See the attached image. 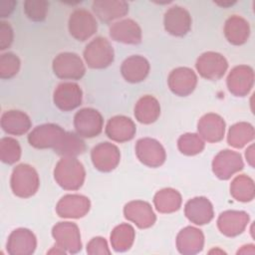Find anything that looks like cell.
<instances>
[{"label":"cell","instance_id":"cell-1","mask_svg":"<svg viewBox=\"0 0 255 255\" xmlns=\"http://www.w3.org/2000/svg\"><path fill=\"white\" fill-rule=\"evenodd\" d=\"M56 182L66 190H78L84 184L86 171L76 157H62L55 166Z\"/></svg>","mask_w":255,"mask_h":255},{"label":"cell","instance_id":"cell-2","mask_svg":"<svg viewBox=\"0 0 255 255\" xmlns=\"http://www.w3.org/2000/svg\"><path fill=\"white\" fill-rule=\"evenodd\" d=\"M10 185L16 196L21 198L31 197L38 191L40 185L38 172L30 164H18L12 171Z\"/></svg>","mask_w":255,"mask_h":255},{"label":"cell","instance_id":"cell-3","mask_svg":"<svg viewBox=\"0 0 255 255\" xmlns=\"http://www.w3.org/2000/svg\"><path fill=\"white\" fill-rule=\"evenodd\" d=\"M84 59L92 69H105L114 62V48L106 38L97 37L85 47Z\"/></svg>","mask_w":255,"mask_h":255},{"label":"cell","instance_id":"cell-4","mask_svg":"<svg viewBox=\"0 0 255 255\" xmlns=\"http://www.w3.org/2000/svg\"><path fill=\"white\" fill-rule=\"evenodd\" d=\"M54 74L64 80H80L86 74V67L76 53L64 52L55 57L52 64Z\"/></svg>","mask_w":255,"mask_h":255},{"label":"cell","instance_id":"cell-5","mask_svg":"<svg viewBox=\"0 0 255 255\" xmlns=\"http://www.w3.org/2000/svg\"><path fill=\"white\" fill-rule=\"evenodd\" d=\"M104 119L101 113L93 108H84L74 117V127L81 137L92 138L103 130Z\"/></svg>","mask_w":255,"mask_h":255},{"label":"cell","instance_id":"cell-6","mask_svg":"<svg viewBox=\"0 0 255 255\" xmlns=\"http://www.w3.org/2000/svg\"><path fill=\"white\" fill-rule=\"evenodd\" d=\"M69 32L78 41H86L98 30V23L94 15L83 8L74 10L68 22Z\"/></svg>","mask_w":255,"mask_h":255},{"label":"cell","instance_id":"cell-7","mask_svg":"<svg viewBox=\"0 0 255 255\" xmlns=\"http://www.w3.org/2000/svg\"><path fill=\"white\" fill-rule=\"evenodd\" d=\"M66 131L56 124H43L37 126L28 134L29 143L35 148H55Z\"/></svg>","mask_w":255,"mask_h":255},{"label":"cell","instance_id":"cell-8","mask_svg":"<svg viewBox=\"0 0 255 255\" xmlns=\"http://www.w3.org/2000/svg\"><path fill=\"white\" fill-rule=\"evenodd\" d=\"M195 68L202 78L216 81L224 76L228 68V63L221 54L208 51L197 58Z\"/></svg>","mask_w":255,"mask_h":255},{"label":"cell","instance_id":"cell-9","mask_svg":"<svg viewBox=\"0 0 255 255\" xmlns=\"http://www.w3.org/2000/svg\"><path fill=\"white\" fill-rule=\"evenodd\" d=\"M52 235L56 241L57 246L64 249L66 252L75 254L81 251L82 241L80 229L76 223L73 222H59L54 225Z\"/></svg>","mask_w":255,"mask_h":255},{"label":"cell","instance_id":"cell-10","mask_svg":"<svg viewBox=\"0 0 255 255\" xmlns=\"http://www.w3.org/2000/svg\"><path fill=\"white\" fill-rule=\"evenodd\" d=\"M243 167L244 162L241 154L231 149L219 151L212 160V171L216 177L222 180L229 179Z\"/></svg>","mask_w":255,"mask_h":255},{"label":"cell","instance_id":"cell-11","mask_svg":"<svg viewBox=\"0 0 255 255\" xmlns=\"http://www.w3.org/2000/svg\"><path fill=\"white\" fill-rule=\"evenodd\" d=\"M135 154L141 163L149 167L162 165L166 158L165 149L162 144L151 137L139 138L136 141Z\"/></svg>","mask_w":255,"mask_h":255},{"label":"cell","instance_id":"cell-12","mask_svg":"<svg viewBox=\"0 0 255 255\" xmlns=\"http://www.w3.org/2000/svg\"><path fill=\"white\" fill-rule=\"evenodd\" d=\"M91 158L94 166L103 172L114 170L120 163L121 152L114 143L104 141L95 145L91 151Z\"/></svg>","mask_w":255,"mask_h":255},{"label":"cell","instance_id":"cell-13","mask_svg":"<svg viewBox=\"0 0 255 255\" xmlns=\"http://www.w3.org/2000/svg\"><path fill=\"white\" fill-rule=\"evenodd\" d=\"M229 92L236 97H245L254 85V71L250 66L239 65L234 67L226 79Z\"/></svg>","mask_w":255,"mask_h":255},{"label":"cell","instance_id":"cell-14","mask_svg":"<svg viewBox=\"0 0 255 255\" xmlns=\"http://www.w3.org/2000/svg\"><path fill=\"white\" fill-rule=\"evenodd\" d=\"M191 23L192 20L189 12L181 6H171L164 13V29L172 36L182 37L186 35L191 29Z\"/></svg>","mask_w":255,"mask_h":255},{"label":"cell","instance_id":"cell-15","mask_svg":"<svg viewBox=\"0 0 255 255\" xmlns=\"http://www.w3.org/2000/svg\"><path fill=\"white\" fill-rule=\"evenodd\" d=\"M53 101L55 106L61 111H73L82 104L83 91L76 83L64 82L59 84L55 89Z\"/></svg>","mask_w":255,"mask_h":255},{"label":"cell","instance_id":"cell-16","mask_svg":"<svg viewBox=\"0 0 255 255\" xmlns=\"http://www.w3.org/2000/svg\"><path fill=\"white\" fill-rule=\"evenodd\" d=\"M91 208L90 199L82 194L64 195L56 205V212L62 218H82Z\"/></svg>","mask_w":255,"mask_h":255},{"label":"cell","instance_id":"cell-17","mask_svg":"<svg viewBox=\"0 0 255 255\" xmlns=\"http://www.w3.org/2000/svg\"><path fill=\"white\" fill-rule=\"evenodd\" d=\"M170 91L179 97L190 95L197 85V76L193 70L187 67L173 69L167 78Z\"/></svg>","mask_w":255,"mask_h":255},{"label":"cell","instance_id":"cell-18","mask_svg":"<svg viewBox=\"0 0 255 255\" xmlns=\"http://www.w3.org/2000/svg\"><path fill=\"white\" fill-rule=\"evenodd\" d=\"M124 215L126 219L133 222L140 229L151 227L156 220L151 205L142 200L128 202L124 207Z\"/></svg>","mask_w":255,"mask_h":255},{"label":"cell","instance_id":"cell-19","mask_svg":"<svg viewBox=\"0 0 255 255\" xmlns=\"http://www.w3.org/2000/svg\"><path fill=\"white\" fill-rule=\"evenodd\" d=\"M249 214L241 210H226L217 219L219 231L227 237H235L241 234L247 227Z\"/></svg>","mask_w":255,"mask_h":255},{"label":"cell","instance_id":"cell-20","mask_svg":"<svg viewBox=\"0 0 255 255\" xmlns=\"http://www.w3.org/2000/svg\"><path fill=\"white\" fill-rule=\"evenodd\" d=\"M36 247V236L27 228H17L8 237L7 251L11 255H30L35 252Z\"/></svg>","mask_w":255,"mask_h":255},{"label":"cell","instance_id":"cell-21","mask_svg":"<svg viewBox=\"0 0 255 255\" xmlns=\"http://www.w3.org/2000/svg\"><path fill=\"white\" fill-rule=\"evenodd\" d=\"M186 218L195 225L209 223L214 217L212 203L204 196H197L189 199L184 206Z\"/></svg>","mask_w":255,"mask_h":255},{"label":"cell","instance_id":"cell-22","mask_svg":"<svg viewBox=\"0 0 255 255\" xmlns=\"http://www.w3.org/2000/svg\"><path fill=\"white\" fill-rule=\"evenodd\" d=\"M197 130L202 139L208 142H217L224 137L225 122L219 115L209 113L200 118Z\"/></svg>","mask_w":255,"mask_h":255},{"label":"cell","instance_id":"cell-23","mask_svg":"<svg viewBox=\"0 0 255 255\" xmlns=\"http://www.w3.org/2000/svg\"><path fill=\"white\" fill-rule=\"evenodd\" d=\"M109 32L111 38L117 42L131 45L141 42V29L132 19H123L112 24Z\"/></svg>","mask_w":255,"mask_h":255},{"label":"cell","instance_id":"cell-24","mask_svg":"<svg viewBox=\"0 0 255 255\" xmlns=\"http://www.w3.org/2000/svg\"><path fill=\"white\" fill-rule=\"evenodd\" d=\"M204 235L202 231L193 226H186L176 236V247L183 255H193L203 249Z\"/></svg>","mask_w":255,"mask_h":255},{"label":"cell","instance_id":"cell-25","mask_svg":"<svg viewBox=\"0 0 255 255\" xmlns=\"http://www.w3.org/2000/svg\"><path fill=\"white\" fill-rule=\"evenodd\" d=\"M136 128L132 120L126 116H115L106 126V134L117 142H125L133 138Z\"/></svg>","mask_w":255,"mask_h":255},{"label":"cell","instance_id":"cell-26","mask_svg":"<svg viewBox=\"0 0 255 255\" xmlns=\"http://www.w3.org/2000/svg\"><path fill=\"white\" fill-rule=\"evenodd\" d=\"M92 9L102 22L110 23L126 16L128 13V4L123 0H96Z\"/></svg>","mask_w":255,"mask_h":255},{"label":"cell","instance_id":"cell-27","mask_svg":"<svg viewBox=\"0 0 255 255\" xmlns=\"http://www.w3.org/2000/svg\"><path fill=\"white\" fill-rule=\"evenodd\" d=\"M149 69V63L144 57L132 55L123 62L121 73L127 82L135 84L142 82L147 77Z\"/></svg>","mask_w":255,"mask_h":255},{"label":"cell","instance_id":"cell-28","mask_svg":"<svg viewBox=\"0 0 255 255\" xmlns=\"http://www.w3.org/2000/svg\"><path fill=\"white\" fill-rule=\"evenodd\" d=\"M32 123L27 114L19 110H9L1 116V128L8 134L22 135L31 128Z\"/></svg>","mask_w":255,"mask_h":255},{"label":"cell","instance_id":"cell-29","mask_svg":"<svg viewBox=\"0 0 255 255\" xmlns=\"http://www.w3.org/2000/svg\"><path fill=\"white\" fill-rule=\"evenodd\" d=\"M224 36L226 40L236 46L243 45L250 36V26L246 19L239 15L230 16L224 24Z\"/></svg>","mask_w":255,"mask_h":255},{"label":"cell","instance_id":"cell-30","mask_svg":"<svg viewBox=\"0 0 255 255\" xmlns=\"http://www.w3.org/2000/svg\"><path fill=\"white\" fill-rule=\"evenodd\" d=\"M159 115L160 105L153 96L141 97L134 106V117L140 124H152L159 118Z\"/></svg>","mask_w":255,"mask_h":255},{"label":"cell","instance_id":"cell-31","mask_svg":"<svg viewBox=\"0 0 255 255\" xmlns=\"http://www.w3.org/2000/svg\"><path fill=\"white\" fill-rule=\"evenodd\" d=\"M156 210L160 213H172L177 211L182 203L181 194L173 188L167 187L157 191L153 197Z\"/></svg>","mask_w":255,"mask_h":255},{"label":"cell","instance_id":"cell-32","mask_svg":"<svg viewBox=\"0 0 255 255\" xmlns=\"http://www.w3.org/2000/svg\"><path fill=\"white\" fill-rule=\"evenodd\" d=\"M54 150L63 157H76L85 152L86 144L78 133L66 131L62 140Z\"/></svg>","mask_w":255,"mask_h":255},{"label":"cell","instance_id":"cell-33","mask_svg":"<svg viewBox=\"0 0 255 255\" xmlns=\"http://www.w3.org/2000/svg\"><path fill=\"white\" fill-rule=\"evenodd\" d=\"M135 231L130 224L122 223L114 228L111 233V244L115 251H128L133 244Z\"/></svg>","mask_w":255,"mask_h":255},{"label":"cell","instance_id":"cell-34","mask_svg":"<svg viewBox=\"0 0 255 255\" xmlns=\"http://www.w3.org/2000/svg\"><path fill=\"white\" fill-rule=\"evenodd\" d=\"M255 135L254 128L251 124L241 122L230 127L227 134V142L235 148H242L253 140Z\"/></svg>","mask_w":255,"mask_h":255},{"label":"cell","instance_id":"cell-35","mask_svg":"<svg viewBox=\"0 0 255 255\" xmlns=\"http://www.w3.org/2000/svg\"><path fill=\"white\" fill-rule=\"evenodd\" d=\"M230 194L237 201H252L255 196V185L253 179L246 174L237 175L230 184Z\"/></svg>","mask_w":255,"mask_h":255},{"label":"cell","instance_id":"cell-36","mask_svg":"<svg viewBox=\"0 0 255 255\" xmlns=\"http://www.w3.org/2000/svg\"><path fill=\"white\" fill-rule=\"evenodd\" d=\"M21 146L18 140L6 136L0 139V159L6 164H13L21 157Z\"/></svg>","mask_w":255,"mask_h":255},{"label":"cell","instance_id":"cell-37","mask_svg":"<svg viewBox=\"0 0 255 255\" xmlns=\"http://www.w3.org/2000/svg\"><path fill=\"white\" fill-rule=\"evenodd\" d=\"M177 146L181 153L185 155H195L200 153L205 146L204 140L198 133H184L177 140Z\"/></svg>","mask_w":255,"mask_h":255},{"label":"cell","instance_id":"cell-38","mask_svg":"<svg viewBox=\"0 0 255 255\" xmlns=\"http://www.w3.org/2000/svg\"><path fill=\"white\" fill-rule=\"evenodd\" d=\"M20 59L14 53H4L0 57V78L11 79L20 70Z\"/></svg>","mask_w":255,"mask_h":255},{"label":"cell","instance_id":"cell-39","mask_svg":"<svg viewBox=\"0 0 255 255\" xmlns=\"http://www.w3.org/2000/svg\"><path fill=\"white\" fill-rule=\"evenodd\" d=\"M49 9V2L45 0H27L24 2V12L26 16L35 22L46 19Z\"/></svg>","mask_w":255,"mask_h":255},{"label":"cell","instance_id":"cell-40","mask_svg":"<svg viewBox=\"0 0 255 255\" xmlns=\"http://www.w3.org/2000/svg\"><path fill=\"white\" fill-rule=\"evenodd\" d=\"M87 253L90 255H105L111 254V250L109 249L107 240L103 237H94L87 245Z\"/></svg>","mask_w":255,"mask_h":255},{"label":"cell","instance_id":"cell-41","mask_svg":"<svg viewBox=\"0 0 255 255\" xmlns=\"http://www.w3.org/2000/svg\"><path fill=\"white\" fill-rule=\"evenodd\" d=\"M14 33L8 22L0 21V50L9 48L13 42Z\"/></svg>","mask_w":255,"mask_h":255},{"label":"cell","instance_id":"cell-42","mask_svg":"<svg viewBox=\"0 0 255 255\" xmlns=\"http://www.w3.org/2000/svg\"><path fill=\"white\" fill-rule=\"evenodd\" d=\"M17 5V2L15 1H1L0 2V17H7L9 16L12 11L14 10V7Z\"/></svg>","mask_w":255,"mask_h":255},{"label":"cell","instance_id":"cell-43","mask_svg":"<svg viewBox=\"0 0 255 255\" xmlns=\"http://www.w3.org/2000/svg\"><path fill=\"white\" fill-rule=\"evenodd\" d=\"M245 157H246V159H247V162L252 166V167H254V161H255V159H254V144H250V146L246 149V151H245Z\"/></svg>","mask_w":255,"mask_h":255}]
</instances>
